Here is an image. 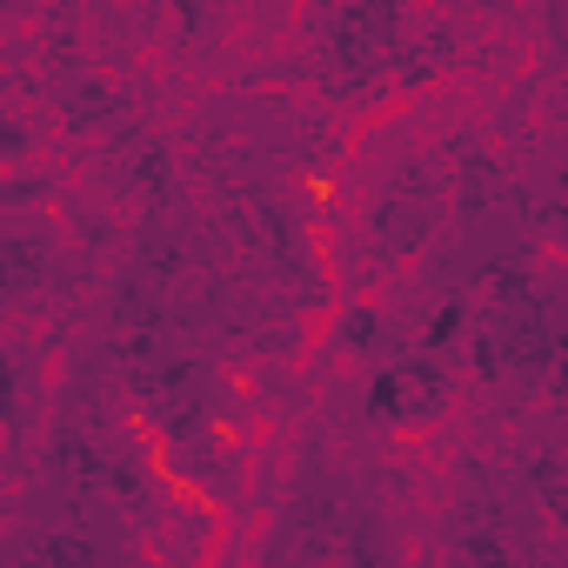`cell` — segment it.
<instances>
[{"label":"cell","mask_w":568,"mask_h":568,"mask_svg":"<svg viewBox=\"0 0 568 568\" xmlns=\"http://www.w3.org/2000/svg\"><path fill=\"white\" fill-rule=\"evenodd\" d=\"M0 161H28V128L0 114Z\"/></svg>","instance_id":"cell-5"},{"label":"cell","mask_w":568,"mask_h":568,"mask_svg":"<svg viewBox=\"0 0 568 568\" xmlns=\"http://www.w3.org/2000/svg\"><path fill=\"white\" fill-rule=\"evenodd\" d=\"M455 402V368L448 355L422 348V355H395L375 382H368V422L375 428H428L442 422Z\"/></svg>","instance_id":"cell-1"},{"label":"cell","mask_w":568,"mask_h":568,"mask_svg":"<svg viewBox=\"0 0 568 568\" xmlns=\"http://www.w3.org/2000/svg\"><path fill=\"white\" fill-rule=\"evenodd\" d=\"M402 14H395V0H355V8L335 21V34H328V54H335V68L348 74V81H368L382 61H395V48H402Z\"/></svg>","instance_id":"cell-2"},{"label":"cell","mask_w":568,"mask_h":568,"mask_svg":"<svg viewBox=\"0 0 568 568\" xmlns=\"http://www.w3.org/2000/svg\"><path fill=\"white\" fill-rule=\"evenodd\" d=\"M382 342V308L375 302H355L348 315H342V335H335V348H355V355H368Z\"/></svg>","instance_id":"cell-3"},{"label":"cell","mask_w":568,"mask_h":568,"mask_svg":"<svg viewBox=\"0 0 568 568\" xmlns=\"http://www.w3.org/2000/svg\"><path fill=\"white\" fill-rule=\"evenodd\" d=\"M14 415H21V368L14 355H0V428H14Z\"/></svg>","instance_id":"cell-4"}]
</instances>
